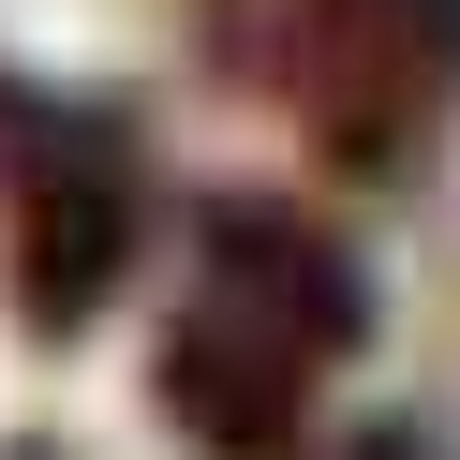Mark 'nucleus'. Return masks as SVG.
I'll use <instances>...</instances> for the list:
<instances>
[{
  "instance_id": "obj_1",
  "label": "nucleus",
  "mask_w": 460,
  "mask_h": 460,
  "mask_svg": "<svg viewBox=\"0 0 460 460\" xmlns=\"http://www.w3.org/2000/svg\"><path fill=\"white\" fill-rule=\"evenodd\" d=\"M134 238H149L134 119L119 104H31V164H15V327L31 341H90L104 297L134 282Z\"/></svg>"
},
{
  "instance_id": "obj_4",
  "label": "nucleus",
  "mask_w": 460,
  "mask_h": 460,
  "mask_svg": "<svg viewBox=\"0 0 460 460\" xmlns=\"http://www.w3.org/2000/svg\"><path fill=\"white\" fill-rule=\"evenodd\" d=\"M193 282H223L238 312L297 327L327 371L371 341V282H357V252H341L312 208H282V193H208V208H193Z\"/></svg>"
},
{
  "instance_id": "obj_5",
  "label": "nucleus",
  "mask_w": 460,
  "mask_h": 460,
  "mask_svg": "<svg viewBox=\"0 0 460 460\" xmlns=\"http://www.w3.org/2000/svg\"><path fill=\"white\" fill-rule=\"evenodd\" d=\"M357 460H446V446H430V430H416V416H386V430H371V446H357Z\"/></svg>"
},
{
  "instance_id": "obj_6",
  "label": "nucleus",
  "mask_w": 460,
  "mask_h": 460,
  "mask_svg": "<svg viewBox=\"0 0 460 460\" xmlns=\"http://www.w3.org/2000/svg\"><path fill=\"white\" fill-rule=\"evenodd\" d=\"M0 460H60V446H45V430H15V446H0Z\"/></svg>"
},
{
  "instance_id": "obj_2",
  "label": "nucleus",
  "mask_w": 460,
  "mask_h": 460,
  "mask_svg": "<svg viewBox=\"0 0 460 460\" xmlns=\"http://www.w3.org/2000/svg\"><path fill=\"white\" fill-rule=\"evenodd\" d=\"M297 119L341 179H416L460 90V0H297Z\"/></svg>"
},
{
  "instance_id": "obj_3",
  "label": "nucleus",
  "mask_w": 460,
  "mask_h": 460,
  "mask_svg": "<svg viewBox=\"0 0 460 460\" xmlns=\"http://www.w3.org/2000/svg\"><path fill=\"white\" fill-rule=\"evenodd\" d=\"M312 386H327V357L268 312H238L223 282H193L149 341V401L193 460H312Z\"/></svg>"
}]
</instances>
